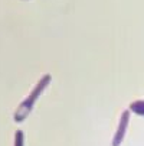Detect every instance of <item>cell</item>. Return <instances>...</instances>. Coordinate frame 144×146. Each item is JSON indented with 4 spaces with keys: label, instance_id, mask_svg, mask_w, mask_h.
<instances>
[{
    "label": "cell",
    "instance_id": "cell-1",
    "mask_svg": "<svg viewBox=\"0 0 144 146\" xmlns=\"http://www.w3.org/2000/svg\"><path fill=\"white\" fill-rule=\"evenodd\" d=\"M51 80H52L51 74H45L42 78L36 82V86L32 88V91H30V94L28 96V98L23 100L22 103L19 104V107H17V110H16V113H14V116H13L16 123L23 121V120L29 116V113L32 111L35 103L37 101V98L40 97V94H42V93L45 91V88L49 86Z\"/></svg>",
    "mask_w": 144,
    "mask_h": 146
},
{
    "label": "cell",
    "instance_id": "cell-2",
    "mask_svg": "<svg viewBox=\"0 0 144 146\" xmlns=\"http://www.w3.org/2000/svg\"><path fill=\"white\" fill-rule=\"evenodd\" d=\"M128 121H130V110H124L121 113L120 123H118V127L114 133L111 146H120L121 142L124 140V136H126V132H127V127H128Z\"/></svg>",
    "mask_w": 144,
    "mask_h": 146
},
{
    "label": "cell",
    "instance_id": "cell-3",
    "mask_svg": "<svg viewBox=\"0 0 144 146\" xmlns=\"http://www.w3.org/2000/svg\"><path fill=\"white\" fill-rule=\"evenodd\" d=\"M130 111L135 113L137 116H144V100H135L130 104Z\"/></svg>",
    "mask_w": 144,
    "mask_h": 146
},
{
    "label": "cell",
    "instance_id": "cell-4",
    "mask_svg": "<svg viewBox=\"0 0 144 146\" xmlns=\"http://www.w3.org/2000/svg\"><path fill=\"white\" fill-rule=\"evenodd\" d=\"M23 142H25L23 132L22 130H17L16 135H14V146H23Z\"/></svg>",
    "mask_w": 144,
    "mask_h": 146
}]
</instances>
